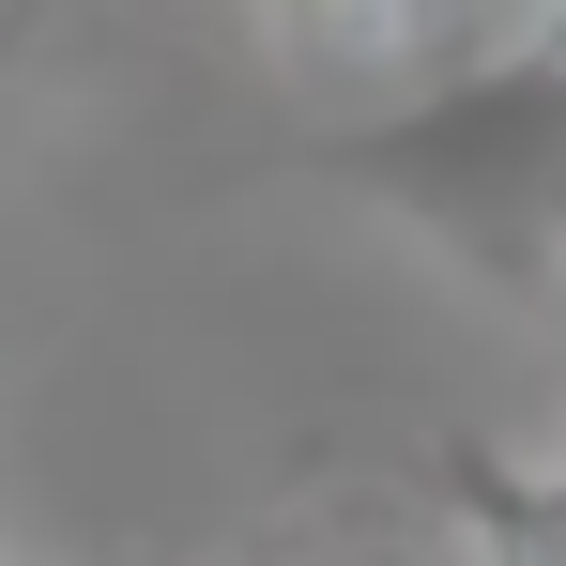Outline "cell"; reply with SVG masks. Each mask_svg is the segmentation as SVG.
I'll list each match as a JSON object with an SVG mask.
<instances>
[{
	"label": "cell",
	"instance_id": "4",
	"mask_svg": "<svg viewBox=\"0 0 566 566\" xmlns=\"http://www.w3.org/2000/svg\"><path fill=\"white\" fill-rule=\"evenodd\" d=\"M536 337H566V261H552V291H536Z\"/></svg>",
	"mask_w": 566,
	"mask_h": 566
},
{
	"label": "cell",
	"instance_id": "5",
	"mask_svg": "<svg viewBox=\"0 0 566 566\" xmlns=\"http://www.w3.org/2000/svg\"><path fill=\"white\" fill-rule=\"evenodd\" d=\"M536 46H552V62H566V0H552V15H536Z\"/></svg>",
	"mask_w": 566,
	"mask_h": 566
},
{
	"label": "cell",
	"instance_id": "3",
	"mask_svg": "<svg viewBox=\"0 0 566 566\" xmlns=\"http://www.w3.org/2000/svg\"><path fill=\"white\" fill-rule=\"evenodd\" d=\"M444 521H460L474 566H566V460H521V444H444L429 460Z\"/></svg>",
	"mask_w": 566,
	"mask_h": 566
},
{
	"label": "cell",
	"instance_id": "1",
	"mask_svg": "<svg viewBox=\"0 0 566 566\" xmlns=\"http://www.w3.org/2000/svg\"><path fill=\"white\" fill-rule=\"evenodd\" d=\"M337 185L398 214L413 245H444L490 306L536 322V291L566 261V62L552 46H505V62H460L413 107H368L337 123Z\"/></svg>",
	"mask_w": 566,
	"mask_h": 566
},
{
	"label": "cell",
	"instance_id": "2",
	"mask_svg": "<svg viewBox=\"0 0 566 566\" xmlns=\"http://www.w3.org/2000/svg\"><path fill=\"white\" fill-rule=\"evenodd\" d=\"M536 15H552V0H261V31H276L291 93H322L337 123L413 107L429 77H460V62L536 46Z\"/></svg>",
	"mask_w": 566,
	"mask_h": 566
}]
</instances>
